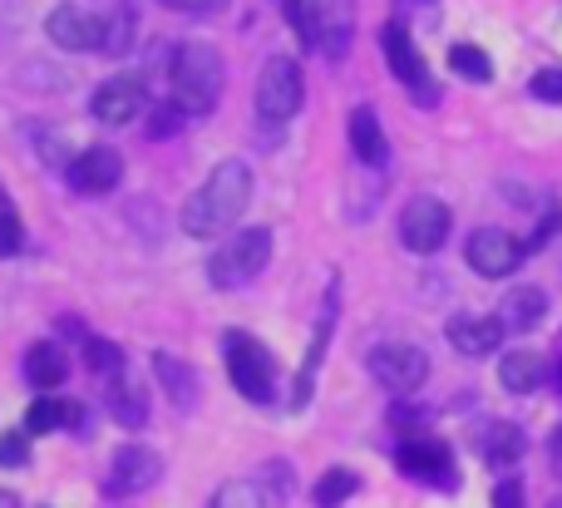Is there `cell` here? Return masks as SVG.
Wrapping results in <instances>:
<instances>
[{
    "instance_id": "obj_1",
    "label": "cell",
    "mask_w": 562,
    "mask_h": 508,
    "mask_svg": "<svg viewBox=\"0 0 562 508\" xmlns=\"http://www.w3.org/2000/svg\"><path fill=\"white\" fill-rule=\"evenodd\" d=\"M252 203V168L243 158H223L207 173V183L183 203V233L188 237H223Z\"/></svg>"
},
{
    "instance_id": "obj_2",
    "label": "cell",
    "mask_w": 562,
    "mask_h": 508,
    "mask_svg": "<svg viewBox=\"0 0 562 508\" xmlns=\"http://www.w3.org/2000/svg\"><path fill=\"white\" fill-rule=\"evenodd\" d=\"M168 79H173V104L188 118L213 114L217 99H223V55L213 45H203V39H188V45H178Z\"/></svg>"
},
{
    "instance_id": "obj_3",
    "label": "cell",
    "mask_w": 562,
    "mask_h": 508,
    "mask_svg": "<svg viewBox=\"0 0 562 508\" xmlns=\"http://www.w3.org/2000/svg\"><path fill=\"white\" fill-rule=\"evenodd\" d=\"M223 361H227V375H233V385H237L243 400H252V405L277 400V361L257 336L227 331L223 336Z\"/></svg>"
},
{
    "instance_id": "obj_4",
    "label": "cell",
    "mask_w": 562,
    "mask_h": 508,
    "mask_svg": "<svg viewBox=\"0 0 562 508\" xmlns=\"http://www.w3.org/2000/svg\"><path fill=\"white\" fill-rule=\"evenodd\" d=\"M267 262H272V227H243L213 252L207 276H213L217 292H233V286H247L252 276H262Z\"/></svg>"
},
{
    "instance_id": "obj_5",
    "label": "cell",
    "mask_w": 562,
    "mask_h": 508,
    "mask_svg": "<svg viewBox=\"0 0 562 508\" xmlns=\"http://www.w3.org/2000/svg\"><path fill=\"white\" fill-rule=\"evenodd\" d=\"M301 99H306L301 65L291 55H272L262 65V75H257V114H262L267 124H281V118H291L301 109Z\"/></svg>"
},
{
    "instance_id": "obj_6",
    "label": "cell",
    "mask_w": 562,
    "mask_h": 508,
    "mask_svg": "<svg viewBox=\"0 0 562 508\" xmlns=\"http://www.w3.org/2000/svg\"><path fill=\"white\" fill-rule=\"evenodd\" d=\"M380 45H385V59L390 69H395V79L409 89V94L419 99V104H439V89H435V75H429L425 55L415 49V39H409V30L400 25V20H390L385 30H380Z\"/></svg>"
},
{
    "instance_id": "obj_7",
    "label": "cell",
    "mask_w": 562,
    "mask_h": 508,
    "mask_svg": "<svg viewBox=\"0 0 562 508\" xmlns=\"http://www.w3.org/2000/svg\"><path fill=\"white\" fill-rule=\"evenodd\" d=\"M449 227H454V213H449L439 197L419 193V197H409L405 213H400V242H405L409 252L429 257L449 242Z\"/></svg>"
},
{
    "instance_id": "obj_8",
    "label": "cell",
    "mask_w": 562,
    "mask_h": 508,
    "mask_svg": "<svg viewBox=\"0 0 562 508\" xmlns=\"http://www.w3.org/2000/svg\"><path fill=\"white\" fill-rule=\"evenodd\" d=\"M395 464L405 479H419V484H435V489H459V470H454V454H449L445 440H405L395 450Z\"/></svg>"
},
{
    "instance_id": "obj_9",
    "label": "cell",
    "mask_w": 562,
    "mask_h": 508,
    "mask_svg": "<svg viewBox=\"0 0 562 508\" xmlns=\"http://www.w3.org/2000/svg\"><path fill=\"white\" fill-rule=\"evenodd\" d=\"M370 375H375L385 391L409 395V391H419V385H425L429 355L419 351V346H409V341H385V346H375V351H370Z\"/></svg>"
},
{
    "instance_id": "obj_10",
    "label": "cell",
    "mask_w": 562,
    "mask_h": 508,
    "mask_svg": "<svg viewBox=\"0 0 562 508\" xmlns=\"http://www.w3.org/2000/svg\"><path fill=\"white\" fill-rule=\"evenodd\" d=\"M464 257L479 276L498 282V276L518 272V262H524V242H518L514 233H504V227H479V233H469Z\"/></svg>"
},
{
    "instance_id": "obj_11",
    "label": "cell",
    "mask_w": 562,
    "mask_h": 508,
    "mask_svg": "<svg viewBox=\"0 0 562 508\" xmlns=\"http://www.w3.org/2000/svg\"><path fill=\"white\" fill-rule=\"evenodd\" d=\"M49 39L59 49H75V55H89V49H104V20L89 15V10H75V5H59L55 15L45 20Z\"/></svg>"
},
{
    "instance_id": "obj_12",
    "label": "cell",
    "mask_w": 562,
    "mask_h": 508,
    "mask_svg": "<svg viewBox=\"0 0 562 508\" xmlns=\"http://www.w3.org/2000/svg\"><path fill=\"white\" fill-rule=\"evenodd\" d=\"M158 474H164V460H158L154 450H144V444H124V450L114 454V464H109V494H144L148 484H158Z\"/></svg>"
},
{
    "instance_id": "obj_13",
    "label": "cell",
    "mask_w": 562,
    "mask_h": 508,
    "mask_svg": "<svg viewBox=\"0 0 562 508\" xmlns=\"http://www.w3.org/2000/svg\"><path fill=\"white\" fill-rule=\"evenodd\" d=\"M119 178H124V158H119L114 148H85V154L69 163V188L89 193V197L114 193Z\"/></svg>"
},
{
    "instance_id": "obj_14",
    "label": "cell",
    "mask_w": 562,
    "mask_h": 508,
    "mask_svg": "<svg viewBox=\"0 0 562 508\" xmlns=\"http://www.w3.org/2000/svg\"><path fill=\"white\" fill-rule=\"evenodd\" d=\"M144 104H148V94H144V84L138 79H109V84H99L94 89V118L99 124H134L138 114H144Z\"/></svg>"
},
{
    "instance_id": "obj_15",
    "label": "cell",
    "mask_w": 562,
    "mask_h": 508,
    "mask_svg": "<svg viewBox=\"0 0 562 508\" xmlns=\"http://www.w3.org/2000/svg\"><path fill=\"white\" fill-rule=\"evenodd\" d=\"M445 336L459 355H488L504 346V321L498 316H449Z\"/></svg>"
},
{
    "instance_id": "obj_16",
    "label": "cell",
    "mask_w": 562,
    "mask_h": 508,
    "mask_svg": "<svg viewBox=\"0 0 562 508\" xmlns=\"http://www.w3.org/2000/svg\"><path fill=\"white\" fill-rule=\"evenodd\" d=\"M330 331H336V286H330V292H326V306H321L316 336H311V351H306V361H301L296 385H291V410H306V400H311V385H316V371H321V355H326Z\"/></svg>"
},
{
    "instance_id": "obj_17",
    "label": "cell",
    "mask_w": 562,
    "mask_h": 508,
    "mask_svg": "<svg viewBox=\"0 0 562 508\" xmlns=\"http://www.w3.org/2000/svg\"><path fill=\"white\" fill-rule=\"evenodd\" d=\"M350 148H356V158L366 168H380L390 158V138H385V128H380V118L370 104L350 109Z\"/></svg>"
},
{
    "instance_id": "obj_18",
    "label": "cell",
    "mask_w": 562,
    "mask_h": 508,
    "mask_svg": "<svg viewBox=\"0 0 562 508\" xmlns=\"http://www.w3.org/2000/svg\"><path fill=\"white\" fill-rule=\"evenodd\" d=\"M479 454L488 464H498V470H508V464H518L528 454V434L514 420H488V430H479Z\"/></svg>"
},
{
    "instance_id": "obj_19",
    "label": "cell",
    "mask_w": 562,
    "mask_h": 508,
    "mask_svg": "<svg viewBox=\"0 0 562 508\" xmlns=\"http://www.w3.org/2000/svg\"><path fill=\"white\" fill-rule=\"evenodd\" d=\"M154 375H158V385H164V395L173 400V410H193L198 405V371L188 361L158 351L154 355Z\"/></svg>"
},
{
    "instance_id": "obj_20",
    "label": "cell",
    "mask_w": 562,
    "mask_h": 508,
    "mask_svg": "<svg viewBox=\"0 0 562 508\" xmlns=\"http://www.w3.org/2000/svg\"><path fill=\"white\" fill-rule=\"evenodd\" d=\"M109 415H114L124 430H138V425L148 420V391L128 371L109 375Z\"/></svg>"
},
{
    "instance_id": "obj_21",
    "label": "cell",
    "mask_w": 562,
    "mask_h": 508,
    "mask_svg": "<svg viewBox=\"0 0 562 508\" xmlns=\"http://www.w3.org/2000/svg\"><path fill=\"white\" fill-rule=\"evenodd\" d=\"M543 381H548V361L538 351H508L498 361V385L508 395H533Z\"/></svg>"
},
{
    "instance_id": "obj_22",
    "label": "cell",
    "mask_w": 562,
    "mask_h": 508,
    "mask_svg": "<svg viewBox=\"0 0 562 508\" xmlns=\"http://www.w3.org/2000/svg\"><path fill=\"white\" fill-rule=\"evenodd\" d=\"M543 316H548V296L538 286H514L504 296V306H498L504 331H533V326H543Z\"/></svg>"
},
{
    "instance_id": "obj_23",
    "label": "cell",
    "mask_w": 562,
    "mask_h": 508,
    "mask_svg": "<svg viewBox=\"0 0 562 508\" xmlns=\"http://www.w3.org/2000/svg\"><path fill=\"white\" fill-rule=\"evenodd\" d=\"M25 375L35 391H55V385H65V375H69V355L59 351L55 341H35L25 351Z\"/></svg>"
},
{
    "instance_id": "obj_24",
    "label": "cell",
    "mask_w": 562,
    "mask_h": 508,
    "mask_svg": "<svg viewBox=\"0 0 562 508\" xmlns=\"http://www.w3.org/2000/svg\"><path fill=\"white\" fill-rule=\"evenodd\" d=\"M350 45V10L340 0H321L316 5V49H326L330 59H340Z\"/></svg>"
},
{
    "instance_id": "obj_25",
    "label": "cell",
    "mask_w": 562,
    "mask_h": 508,
    "mask_svg": "<svg viewBox=\"0 0 562 508\" xmlns=\"http://www.w3.org/2000/svg\"><path fill=\"white\" fill-rule=\"evenodd\" d=\"M449 69H454L459 79H469V84H488L494 79V59L484 55L479 45H449Z\"/></svg>"
},
{
    "instance_id": "obj_26",
    "label": "cell",
    "mask_w": 562,
    "mask_h": 508,
    "mask_svg": "<svg viewBox=\"0 0 562 508\" xmlns=\"http://www.w3.org/2000/svg\"><path fill=\"white\" fill-rule=\"evenodd\" d=\"M356 489H360V474L356 470H326L316 479V504L321 508H340Z\"/></svg>"
},
{
    "instance_id": "obj_27",
    "label": "cell",
    "mask_w": 562,
    "mask_h": 508,
    "mask_svg": "<svg viewBox=\"0 0 562 508\" xmlns=\"http://www.w3.org/2000/svg\"><path fill=\"white\" fill-rule=\"evenodd\" d=\"M49 430H65V400H55V395H40V400H30L25 410V434H49Z\"/></svg>"
},
{
    "instance_id": "obj_28",
    "label": "cell",
    "mask_w": 562,
    "mask_h": 508,
    "mask_svg": "<svg viewBox=\"0 0 562 508\" xmlns=\"http://www.w3.org/2000/svg\"><path fill=\"white\" fill-rule=\"evenodd\" d=\"M104 49L109 55H128L134 49V5L119 0V10L104 20Z\"/></svg>"
},
{
    "instance_id": "obj_29",
    "label": "cell",
    "mask_w": 562,
    "mask_h": 508,
    "mask_svg": "<svg viewBox=\"0 0 562 508\" xmlns=\"http://www.w3.org/2000/svg\"><path fill=\"white\" fill-rule=\"evenodd\" d=\"M85 365L94 375H119L124 371V351H119L114 341H104V336H89L85 341Z\"/></svg>"
},
{
    "instance_id": "obj_30",
    "label": "cell",
    "mask_w": 562,
    "mask_h": 508,
    "mask_svg": "<svg viewBox=\"0 0 562 508\" xmlns=\"http://www.w3.org/2000/svg\"><path fill=\"white\" fill-rule=\"evenodd\" d=\"M207 508H267V494L257 489L252 479H233V484H223V489L213 494V504Z\"/></svg>"
},
{
    "instance_id": "obj_31",
    "label": "cell",
    "mask_w": 562,
    "mask_h": 508,
    "mask_svg": "<svg viewBox=\"0 0 562 508\" xmlns=\"http://www.w3.org/2000/svg\"><path fill=\"white\" fill-rule=\"evenodd\" d=\"M183 109L178 104H154V114H148V138H173L178 128H183Z\"/></svg>"
},
{
    "instance_id": "obj_32",
    "label": "cell",
    "mask_w": 562,
    "mask_h": 508,
    "mask_svg": "<svg viewBox=\"0 0 562 508\" xmlns=\"http://www.w3.org/2000/svg\"><path fill=\"white\" fill-rule=\"evenodd\" d=\"M25 460H30L25 430H5V434H0V470H20Z\"/></svg>"
},
{
    "instance_id": "obj_33",
    "label": "cell",
    "mask_w": 562,
    "mask_h": 508,
    "mask_svg": "<svg viewBox=\"0 0 562 508\" xmlns=\"http://www.w3.org/2000/svg\"><path fill=\"white\" fill-rule=\"evenodd\" d=\"M528 94L543 99V104H562V69H538L528 79Z\"/></svg>"
},
{
    "instance_id": "obj_34",
    "label": "cell",
    "mask_w": 562,
    "mask_h": 508,
    "mask_svg": "<svg viewBox=\"0 0 562 508\" xmlns=\"http://www.w3.org/2000/svg\"><path fill=\"white\" fill-rule=\"evenodd\" d=\"M158 5H168V10H178V15H198V20H213V15H223L233 0H158Z\"/></svg>"
},
{
    "instance_id": "obj_35",
    "label": "cell",
    "mask_w": 562,
    "mask_h": 508,
    "mask_svg": "<svg viewBox=\"0 0 562 508\" xmlns=\"http://www.w3.org/2000/svg\"><path fill=\"white\" fill-rule=\"evenodd\" d=\"M25 247V227L15 213H0V257H15Z\"/></svg>"
},
{
    "instance_id": "obj_36",
    "label": "cell",
    "mask_w": 562,
    "mask_h": 508,
    "mask_svg": "<svg viewBox=\"0 0 562 508\" xmlns=\"http://www.w3.org/2000/svg\"><path fill=\"white\" fill-rule=\"evenodd\" d=\"M494 508H528L524 504V484H518V479L498 484V489H494Z\"/></svg>"
},
{
    "instance_id": "obj_37",
    "label": "cell",
    "mask_w": 562,
    "mask_h": 508,
    "mask_svg": "<svg viewBox=\"0 0 562 508\" xmlns=\"http://www.w3.org/2000/svg\"><path fill=\"white\" fill-rule=\"evenodd\" d=\"M419 420H425V410H415V405H395V410H390V425H395V430H415Z\"/></svg>"
},
{
    "instance_id": "obj_38",
    "label": "cell",
    "mask_w": 562,
    "mask_h": 508,
    "mask_svg": "<svg viewBox=\"0 0 562 508\" xmlns=\"http://www.w3.org/2000/svg\"><path fill=\"white\" fill-rule=\"evenodd\" d=\"M548 460H553V474L562 479V425L553 430V440H548Z\"/></svg>"
},
{
    "instance_id": "obj_39",
    "label": "cell",
    "mask_w": 562,
    "mask_h": 508,
    "mask_svg": "<svg viewBox=\"0 0 562 508\" xmlns=\"http://www.w3.org/2000/svg\"><path fill=\"white\" fill-rule=\"evenodd\" d=\"M0 508H20V504H15V494H5V489H0Z\"/></svg>"
},
{
    "instance_id": "obj_40",
    "label": "cell",
    "mask_w": 562,
    "mask_h": 508,
    "mask_svg": "<svg viewBox=\"0 0 562 508\" xmlns=\"http://www.w3.org/2000/svg\"><path fill=\"white\" fill-rule=\"evenodd\" d=\"M558 391H562V361H558Z\"/></svg>"
},
{
    "instance_id": "obj_41",
    "label": "cell",
    "mask_w": 562,
    "mask_h": 508,
    "mask_svg": "<svg viewBox=\"0 0 562 508\" xmlns=\"http://www.w3.org/2000/svg\"><path fill=\"white\" fill-rule=\"evenodd\" d=\"M548 508H562V499H553V504H548Z\"/></svg>"
},
{
    "instance_id": "obj_42",
    "label": "cell",
    "mask_w": 562,
    "mask_h": 508,
    "mask_svg": "<svg viewBox=\"0 0 562 508\" xmlns=\"http://www.w3.org/2000/svg\"><path fill=\"white\" fill-rule=\"evenodd\" d=\"M0 203H5V188H0Z\"/></svg>"
}]
</instances>
